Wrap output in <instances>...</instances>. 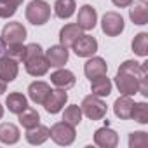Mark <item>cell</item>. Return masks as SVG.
<instances>
[{
	"mask_svg": "<svg viewBox=\"0 0 148 148\" xmlns=\"http://www.w3.org/2000/svg\"><path fill=\"white\" fill-rule=\"evenodd\" d=\"M115 86L125 96L136 92L148 96V63H138L132 59L124 61L117 70Z\"/></svg>",
	"mask_w": 148,
	"mask_h": 148,
	"instance_id": "cell-1",
	"label": "cell"
},
{
	"mask_svg": "<svg viewBox=\"0 0 148 148\" xmlns=\"http://www.w3.org/2000/svg\"><path fill=\"white\" fill-rule=\"evenodd\" d=\"M23 63H25L28 75H32V77H42L49 70V63H47L44 51L38 44H28L26 45Z\"/></svg>",
	"mask_w": 148,
	"mask_h": 148,
	"instance_id": "cell-2",
	"label": "cell"
},
{
	"mask_svg": "<svg viewBox=\"0 0 148 148\" xmlns=\"http://www.w3.org/2000/svg\"><path fill=\"white\" fill-rule=\"evenodd\" d=\"M26 19L35 25V26H42L49 21L51 18V5L45 0H32L26 5Z\"/></svg>",
	"mask_w": 148,
	"mask_h": 148,
	"instance_id": "cell-3",
	"label": "cell"
},
{
	"mask_svg": "<svg viewBox=\"0 0 148 148\" xmlns=\"http://www.w3.org/2000/svg\"><path fill=\"white\" fill-rule=\"evenodd\" d=\"M80 110H82V115H86L91 120H101L106 115V105H105V101L99 96H94V94H89V96H86L82 99Z\"/></svg>",
	"mask_w": 148,
	"mask_h": 148,
	"instance_id": "cell-4",
	"label": "cell"
},
{
	"mask_svg": "<svg viewBox=\"0 0 148 148\" xmlns=\"http://www.w3.org/2000/svg\"><path fill=\"white\" fill-rule=\"evenodd\" d=\"M49 132H51L52 141H54L56 145H61V146L71 145L73 141H75V136H77L75 125H70V124H66L64 120H63V122H56V124L49 129Z\"/></svg>",
	"mask_w": 148,
	"mask_h": 148,
	"instance_id": "cell-5",
	"label": "cell"
},
{
	"mask_svg": "<svg viewBox=\"0 0 148 148\" xmlns=\"http://www.w3.org/2000/svg\"><path fill=\"white\" fill-rule=\"evenodd\" d=\"M5 45H14V44H23L26 38V28L19 21H11L2 28V35Z\"/></svg>",
	"mask_w": 148,
	"mask_h": 148,
	"instance_id": "cell-6",
	"label": "cell"
},
{
	"mask_svg": "<svg viewBox=\"0 0 148 148\" xmlns=\"http://www.w3.org/2000/svg\"><path fill=\"white\" fill-rule=\"evenodd\" d=\"M124 26H125L124 25V18L119 12H115V11L106 12L103 16V19H101V30H103V33L106 37H117V35H120L124 32Z\"/></svg>",
	"mask_w": 148,
	"mask_h": 148,
	"instance_id": "cell-7",
	"label": "cell"
},
{
	"mask_svg": "<svg viewBox=\"0 0 148 148\" xmlns=\"http://www.w3.org/2000/svg\"><path fill=\"white\" fill-rule=\"evenodd\" d=\"M66 101H68L66 91L64 89H54V91L49 92L47 99L44 101V108H45L47 113H52L54 115V113H59L63 110V106L66 105Z\"/></svg>",
	"mask_w": 148,
	"mask_h": 148,
	"instance_id": "cell-8",
	"label": "cell"
},
{
	"mask_svg": "<svg viewBox=\"0 0 148 148\" xmlns=\"http://www.w3.org/2000/svg\"><path fill=\"white\" fill-rule=\"evenodd\" d=\"M71 47H73V51H75V54L79 58H91L98 51V40L94 37H91V35L82 33Z\"/></svg>",
	"mask_w": 148,
	"mask_h": 148,
	"instance_id": "cell-9",
	"label": "cell"
},
{
	"mask_svg": "<svg viewBox=\"0 0 148 148\" xmlns=\"http://www.w3.org/2000/svg\"><path fill=\"white\" fill-rule=\"evenodd\" d=\"M44 56H45L49 66H52V68H63V66L66 64L68 58H70V52H68L66 47H63V45L59 44V45H51V47L45 51Z\"/></svg>",
	"mask_w": 148,
	"mask_h": 148,
	"instance_id": "cell-10",
	"label": "cell"
},
{
	"mask_svg": "<svg viewBox=\"0 0 148 148\" xmlns=\"http://www.w3.org/2000/svg\"><path fill=\"white\" fill-rule=\"evenodd\" d=\"M96 23H98V12H96V9L92 5H89V4L82 5L80 11H79V16H77V25L84 32H91V30H94Z\"/></svg>",
	"mask_w": 148,
	"mask_h": 148,
	"instance_id": "cell-11",
	"label": "cell"
},
{
	"mask_svg": "<svg viewBox=\"0 0 148 148\" xmlns=\"http://www.w3.org/2000/svg\"><path fill=\"white\" fill-rule=\"evenodd\" d=\"M94 143L101 148H115L119 145V134L106 124L105 127H99L94 132Z\"/></svg>",
	"mask_w": 148,
	"mask_h": 148,
	"instance_id": "cell-12",
	"label": "cell"
},
{
	"mask_svg": "<svg viewBox=\"0 0 148 148\" xmlns=\"http://www.w3.org/2000/svg\"><path fill=\"white\" fill-rule=\"evenodd\" d=\"M106 71H108V64L99 56H91L87 59V63L84 64V73L89 80H92L99 75H106Z\"/></svg>",
	"mask_w": 148,
	"mask_h": 148,
	"instance_id": "cell-13",
	"label": "cell"
},
{
	"mask_svg": "<svg viewBox=\"0 0 148 148\" xmlns=\"http://www.w3.org/2000/svg\"><path fill=\"white\" fill-rule=\"evenodd\" d=\"M51 82L58 89L68 91V89H71L73 86H75L77 79H75V75H73V71H70L66 68H58L54 73H51Z\"/></svg>",
	"mask_w": 148,
	"mask_h": 148,
	"instance_id": "cell-14",
	"label": "cell"
},
{
	"mask_svg": "<svg viewBox=\"0 0 148 148\" xmlns=\"http://www.w3.org/2000/svg\"><path fill=\"white\" fill-rule=\"evenodd\" d=\"M82 28L77 25V23H68V25H64L61 30H59V44L63 45V47H71L73 44L77 42V38L82 35Z\"/></svg>",
	"mask_w": 148,
	"mask_h": 148,
	"instance_id": "cell-15",
	"label": "cell"
},
{
	"mask_svg": "<svg viewBox=\"0 0 148 148\" xmlns=\"http://www.w3.org/2000/svg\"><path fill=\"white\" fill-rule=\"evenodd\" d=\"M51 86L47 82H42V80H37V82H32L28 86V96L30 99L35 103V105H44V101L47 99L49 92H51Z\"/></svg>",
	"mask_w": 148,
	"mask_h": 148,
	"instance_id": "cell-16",
	"label": "cell"
},
{
	"mask_svg": "<svg viewBox=\"0 0 148 148\" xmlns=\"http://www.w3.org/2000/svg\"><path fill=\"white\" fill-rule=\"evenodd\" d=\"M18 71H19V66H18L16 59H12L9 56H2V58H0V79H2L4 82L16 80Z\"/></svg>",
	"mask_w": 148,
	"mask_h": 148,
	"instance_id": "cell-17",
	"label": "cell"
},
{
	"mask_svg": "<svg viewBox=\"0 0 148 148\" xmlns=\"http://www.w3.org/2000/svg\"><path fill=\"white\" fill-rule=\"evenodd\" d=\"M129 18L134 25H139V26L148 23V4H146V0H138V2L131 4Z\"/></svg>",
	"mask_w": 148,
	"mask_h": 148,
	"instance_id": "cell-18",
	"label": "cell"
},
{
	"mask_svg": "<svg viewBox=\"0 0 148 148\" xmlns=\"http://www.w3.org/2000/svg\"><path fill=\"white\" fill-rule=\"evenodd\" d=\"M132 105H134L132 98H131V96L122 94V96L113 103V112H115V115H117L120 120H127V119H131Z\"/></svg>",
	"mask_w": 148,
	"mask_h": 148,
	"instance_id": "cell-19",
	"label": "cell"
},
{
	"mask_svg": "<svg viewBox=\"0 0 148 148\" xmlns=\"http://www.w3.org/2000/svg\"><path fill=\"white\" fill-rule=\"evenodd\" d=\"M49 138H51V132H49V127H45V125L37 124L35 127L26 129V141L30 145H42Z\"/></svg>",
	"mask_w": 148,
	"mask_h": 148,
	"instance_id": "cell-20",
	"label": "cell"
},
{
	"mask_svg": "<svg viewBox=\"0 0 148 148\" xmlns=\"http://www.w3.org/2000/svg\"><path fill=\"white\" fill-rule=\"evenodd\" d=\"M21 138V132L19 129L11 124V122H4L0 124V141L5 143V145H16Z\"/></svg>",
	"mask_w": 148,
	"mask_h": 148,
	"instance_id": "cell-21",
	"label": "cell"
},
{
	"mask_svg": "<svg viewBox=\"0 0 148 148\" xmlns=\"http://www.w3.org/2000/svg\"><path fill=\"white\" fill-rule=\"evenodd\" d=\"M91 91H92L94 96H99V98L110 96V92H112V80L106 75H99V77L91 80Z\"/></svg>",
	"mask_w": 148,
	"mask_h": 148,
	"instance_id": "cell-22",
	"label": "cell"
},
{
	"mask_svg": "<svg viewBox=\"0 0 148 148\" xmlns=\"http://www.w3.org/2000/svg\"><path fill=\"white\" fill-rule=\"evenodd\" d=\"M5 106L9 108L11 113H21L26 106H28V99L26 96H23L21 92H11L7 98H5Z\"/></svg>",
	"mask_w": 148,
	"mask_h": 148,
	"instance_id": "cell-23",
	"label": "cell"
},
{
	"mask_svg": "<svg viewBox=\"0 0 148 148\" xmlns=\"http://www.w3.org/2000/svg\"><path fill=\"white\" fill-rule=\"evenodd\" d=\"M77 5H75V0H56L54 4V14L59 19H68L73 16Z\"/></svg>",
	"mask_w": 148,
	"mask_h": 148,
	"instance_id": "cell-24",
	"label": "cell"
},
{
	"mask_svg": "<svg viewBox=\"0 0 148 148\" xmlns=\"http://www.w3.org/2000/svg\"><path fill=\"white\" fill-rule=\"evenodd\" d=\"M18 120H19V124H21L25 129H32V127H35L37 124H40V115H38V112H37L35 108L26 106L21 113H18Z\"/></svg>",
	"mask_w": 148,
	"mask_h": 148,
	"instance_id": "cell-25",
	"label": "cell"
},
{
	"mask_svg": "<svg viewBox=\"0 0 148 148\" xmlns=\"http://www.w3.org/2000/svg\"><path fill=\"white\" fill-rule=\"evenodd\" d=\"M131 47H132L134 54H138V56H141V58L148 56V33H146V32L138 33V35L132 38Z\"/></svg>",
	"mask_w": 148,
	"mask_h": 148,
	"instance_id": "cell-26",
	"label": "cell"
},
{
	"mask_svg": "<svg viewBox=\"0 0 148 148\" xmlns=\"http://www.w3.org/2000/svg\"><path fill=\"white\" fill-rule=\"evenodd\" d=\"M63 120L70 125H79L82 122V110L79 105H70L63 112Z\"/></svg>",
	"mask_w": 148,
	"mask_h": 148,
	"instance_id": "cell-27",
	"label": "cell"
},
{
	"mask_svg": "<svg viewBox=\"0 0 148 148\" xmlns=\"http://www.w3.org/2000/svg\"><path fill=\"white\" fill-rule=\"evenodd\" d=\"M21 4L23 0H0V18L2 19L12 18Z\"/></svg>",
	"mask_w": 148,
	"mask_h": 148,
	"instance_id": "cell-28",
	"label": "cell"
},
{
	"mask_svg": "<svg viewBox=\"0 0 148 148\" xmlns=\"http://www.w3.org/2000/svg\"><path fill=\"white\" fill-rule=\"evenodd\" d=\"M131 119L136 120L138 124H148V105L145 101L134 103L132 112H131Z\"/></svg>",
	"mask_w": 148,
	"mask_h": 148,
	"instance_id": "cell-29",
	"label": "cell"
},
{
	"mask_svg": "<svg viewBox=\"0 0 148 148\" xmlns=\"http://www.w3.org/2000/svg\"><path fill=\"white\" fill-rule=\"evenodd\" d=\"M129 146L131 148H146L148 146V134L143 131H136L129 134Z\"/></svg>",
	"mask_w": 148,
	"mask_h": 148,
	"instance_id": "cell-30",
	"label": "cell"
},
{
	"mask_svg": "<svg viewBox=\"0 0 148 148\" xmlns=\"http://www.w3.org/2000/svg\"><path fill=\"white\" fill-rule=\"evenodd\" d=\"M25 51H26V45L23 44H14V45H7L5 47V56L16 59L18 63L25 59Z\"/></svg>",
	"mask_w": 148,
	"mask_h": 148,
	"instance_id": "cell-31",
	"label": "cell"
},
{
	"mask_svg": "<svg viewBox=\"0 0 148 148\" xmlns=\"http://www.w3.org/2000/svg\"><path fill=\"white\" fill-rule=\"evenodd\" d=\"M113 2V5H117V7H120V9H124V7H129L134 0H112Z\"/></svg>",
	"mask_w": 148,
	"mask_h": 148,
	"instance_id": "cell-32",
	"label": "cell"
},
{
	"mask_svg": "<svg viewBox=\"0 0 148 148\" xmlns=\"http://www.w3.org/2000/svg\"><path fill=\"white\" fill-rule=\"evenodd\" d=\"M5 89H7V82H4L2 79H0V96L5 92Z\"/></svg>",
	"mask_w": 148,
	"mask_h": 148,
	"instance_id": "cell-33",
	"label": "cell"
},
{
	"mask_svg": "<svg viewBox=\"0 0 148 148\" xmlns=\"http://www.w3.org/2000/svg\"><path fill=\"white\" fill-rule=\"evenodd\" d=\"M5 47H7V45H5V42H4V38H2V37H0V54H4V52H5Z\"/></svg>",
	"mask_w": 148,
	"mask_h": 148,
	"instance_id": "cell-34",
	"label": "cell"
},
{
	"mask_svg": "<svg viewBox=\"0 0 148 148\" xmlns=\"http://www.w3.org/2000/svg\"><path fill=\"white\" fill-rule=\"evenodd\" d=\"M2 117H4V106L0 105V119H2Z\"/></svg>",
	"mask_w": 148,
	"mask_h": 148,
	"instance_id": "cell-35",
	"label": "cell"
}]
</instances>
